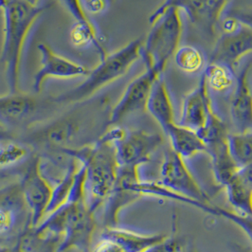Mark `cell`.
<instances>
[{
    "mask_svg": "<svg viewBox=\"0 0 252 252\" xmlns=\"http://www.w3.org/2000/svg\"><path fill=\"white\" fill-rule=\"evenodd\" d=\"M166 189L194 201L208 203V194L189 171L185 158L169 149L164 153L160 167V181Z\"/></svg>",
    "mask_w": 252,
    "mask_h": 252,
    "instance_id": "cell-8",
    "label": "cell"
},
{
    "mask_svg": "<svg viewBox=\"0 0 252 252\" xmlns=\"http://www.w3.org/2000/svg\"><path fill=\"white\" fill-rule=\"evenodd\" d=\"M60 154L86 166V198L90 210L95 213L110 194L118 177L120 164L115 145L100 137L93 143L64 149Z\"/></svg>",
    "mask_w": 252,
    "mask_h": 252,
    "instance_id": "cell-4",
    "label": "cell"
},
{
    "mask_svg": "<svg viewBox=\"0 0 252 252\" xmlns=\"http://www.w3.org/2000/svg\"><path fill=\"white\" fill-rule=\"evenodd\" d=\"M227 139L228 136L207 144L205 152L211 158L215 180L222 187L235 177L240 169L229 153Z\"/></svg>",
    "mask_w": 252,
    "mask_h": 252,
    "instance_id": "cell-18",
    "label": "cell"
},
{
    "mask_svg": "<svg viewBox=\"0 0 252 252\" xmlns=\"http://www.w3.org/2000/svg\"></svg>",
    "mask_w": 252,
    "mask_h": 252,
    "instance_id": "cell-45",
    "label": "cell"
},
{
    "mask_svg": "<svg viewBox=\"0 0 252 252\" xmlns=\"http://www.w3.org/2000/svg\"><path fill=\"white\" fill-rule=\"evenodd\" d=\"M38 95V94H36ZM36 95L10 93L0 96V124L3 126H18L37 121L45 110L56 103L53 97L49 100H41ZM59 105V104H58Z\"/></svg>",
    "mask_w": 252,
    "mask_h": 252,
    "instance_id": "cell-10",
    "label": "cell"
},
{
    "mask_svg": "<svg viewBox=\"0 0 252 252\" xmlns=\"http://www.w3.org/2000/svg\"><path fill=\"white\" fill-rule=\"evenodd\" d=\"M202 74L210 92L231 94L235 88L237 75L232 67L225 63H209Z\"/></svg>",
    "mask_w": 252,
    "mask_h": 252,
    "instance_id": "cell-22",
    "label": "cell"
},
{
    "mask_svg": "<svg viewBox=\"0 0 252 252\" xmlns=\"http://www.w3.org/2000/svg\"><path fill=\"white\" fill-rule=\"evenodd\" d=\"M86 178V166L80 164L68 200L46 216L35 227L40 232H51L62 237L58 252L73 249L82 252H90L96 221L95 213L90 210L87 203Z\"/></svg>",
    "mask_w": 252,
    "mask_h": 252,
    "instance_id": "cell-2",
    "label": "cell"
},
{
    "mask_svg": "<svg viewBox=\"0 0 252 252\" xmlns=\"http://www.w3.org/2000/svg\"><path fill=\"white\" fill-rule=\"evenodd\" d=\"M77 162L78 161H76L75 158H72V160L67 165V169L63 177H61V179L55 185H53L51 202L48 207L46 216L55 212L68 200L75 181L76 173L79 168Z\"/></svg>",
    "mask_w": 252,
    "mask_h": 252,
    "instance_id": "cell-25",
    "label": "cell"
},
{
    "mask_svg": "<svg viewBox=\"0 0 252 252\" xmlns=\"http://www.w3.org/2000/svg\"><path fill=\"white\" fill-rule=\"evenodd\" d=\"M237 175L240 178L252 189V163L240 168Z\"/></svg>",
    "mask_w": 252,
    "mask_h": 252,
    "instance_id": "cell-36",
    "label": "cell"
},
{
    "mask_svg": "<svg viewBox=\"0 0 252 252\" xmlns=\"http://www.w3.org/2000/svg\"><path fill=\"white\" fill-rule=\"evenodd\" d=\"M66 11L71 14L76 23L96 28L97 26L92 21L86 8L84 0H60Z\"/></svg>",
    "mask_w": 252,
    "mask_h": 252,
    "instance_id": "cell-31",
    "label": "cell"
},
{
    "mask_svg": "<svg viewBox=\"0 0 252 252\" xmlns=\"http://www.w3.org/2000/svg\"><path fill=\"white\" fill-rule=\"evenodd\" d=\"M163 3L177 6L180 10H183L192 23L203 27L210 34L207 21L206 0H164Z\"/></svg>",
    "mask_w": 252,
    "mask_h": 252,
    "instance_id": "cell-28",
    "label": "cell"
},
{
    "mask_svg": "<svg viewBox=\"0 0 252 252\" xmlns=\"http://www.w3.org/2000/svg\"><path fill=\"white\" fill-rule=\"evenodd\" d=\"M149 20L151 31L143 41L141 59L146 68L163 74L169 61L180 47L183 35L181 10L162 3Z\"/></svg>",
    "mask_w": 252,
    "mask_h": 252,
    "instance_id": "cell-6",
    "label": "cell"
},
{
    "mask_svg": "<svg viewBox=\"0 0 252 252\" xmlns=\"http://www.w3.org/2000/svg\"><path fill=\"white\" fill-rule=\"evenodd\" d=\"M184 249V243L179 238L176 236H167L165 239L153 246L145 252H182Z\"/></svg>",
    "mask_w": 252,
    "mask_h": 252,
    "instance_id": "cell-33",
    "label": "cell"
},
{
    "mask_svg": "<svg viewBox=\"0 0 252 252\" xmlns=\"http://www.w3.org/2000/svg\"><path fill=\"white\" fill-rule=\"evenodd\" d=\"M50 4L34 5L25 0H0L3 42L0 60L5 66L10 93L20 90L21 64L27 39Z\"/></svg>",
    "mask_w": 252,
    "mask_h": 252,
    "instance_id": "cell-3",
    "label": "cell"
},
{
    "mask_svg": "<svg viewBox=\"0 0 252 252\" xmlns=\"http://www.w3.org/2000/svg\"><path fill=\"white\" fill-rule=\"evenodd\" d=\"M177 67L188 74H196L204 71L206 57L204 52L197 47L184 45L179 47L174 55Z\"/></svg>",
    "mask_w": 252,
    "mask_h": 252,
    "instance_id": "cell-26",
    "label": "cell"
},
{
    "mask_svg": "<svg viewBox=\"0 0 252 252\" xmlns=\"http://www.w3.org/2000/svg\"><path fill=\"white\" fill-rule=\"evenodd\" d=\"M146 240L141 233L121 227H105L92 252H143Z\"/></svg>",
    "mask_w": 252,
    "mask_h": 252,
    "instance_id": "cell-17",
    "label": "cell"
},
{
    "mask_svg": "<svg viewBox=\"0 0 252 252\" xmlns=\"http://www.w3.org/2000/svg\"><path fill=\"white\" fill-rule=\"evenodd\" d=\"M162 74L156 70L145 68L134 78L109 112L108 126H117L130 115L145 111L152 89Z\"/></svg>",
    "mask_w": 252,
    "mask_h": 252,
    "instance_id": "cell-9",
    "label": "cell"
},
{
    "mask_svg": "<svg viewBox=\"0 0 252 252\" xmlns=\"http://www.w3.org/2000/svg\"><path fill=\"white\" fill-rule=\"evenodd\" d=\"M29 155V149L19 143H9L0 147V167L16 163Z\"/></svg>",
    "mask_w": 252,
    "mask_h": 252,
    "instance_id": "cell-29",
    "label": "cell"
},
{
    "mask_svg": "<svg viewBox=\"0 0 252 252\" xmlns=\"http://www.w3.org/2000/svg\"><path fill=\"white\" fill-rule=\"evenodd\" d=\"M61 242L60 235L40 232L28 224L19 235L14 248L22 252H58Z\"/></svg>",
    "mask_w": 252,
    "mask_h": 252,
    "instance_id": "cell-21",
    "label": "cell"
},
{
    "mask_svg": "<svg viewBox=\"0 0 252 252\" xmlns=\"http://www.w3.org/2000/svg\"><path fill=\"white\" fill-rule=\"evenodd\" d=\"M143 38L135 39L125 47L101 58L100 63L90 68L85 81L68 91L53 97L58 104H75L95 98L102 90L118 81L141 58Z\"/></svg>",
    "mask_w": 252,
    "mask_h": 252,
    "instance_id": "cell-5",
    "label": "cell"
},
{
    "mask_svg": "<svg viewBox=\"0 0 252 252\" xmlns=\"http://www.w3.org/2000/svg\"><path fill=\"white\" fill-rule=\"evenodd\" d=\"M25 1H28V2H30L32 4H34V5H38L41 0H25Z\"/></svg>",
    "mask_w": 252,
    "mask_h": 252,
    "instance_id": "cell-39",
    "label": "cell"
},
{
    "mask_svg": "<svg viewBox=\"0 0 252 252\" xmlns=\"http://www.w3.org/2000/svg\"><path fill=\"white\" fill-rule=\"evenodd\" d=\"M232 252H252L251 249H248L244 246H241L239 244H235L232 247Z\"/></svg>",
    "mask_w": 252,
    "mask_h": 252,
    "instance_id": "cell-37",
    "label": "cell"
},
{
    "mask_svg": "<svg viewBox=\"0 0 252 252\" xmlns=\"http://www.w3.org/2000/svg\"><path fill=\"white\" fill-rule=\"evenodd\" d=\"M146 110L165 131L168 127L177 123L172 98L162 77H160L152 89L147 102Z\"/></svg>",
    "mask_w": 252,
    "mask_h": 252,
    "instance_id": "cell-19",
    "label": "cell"
},
{
    "mask_svg": "<svg viewBox=\"0 0 252 252\" xmlns=\"http://www.w3.org/2000/svg\"><path fill=\"white\" fill-rule=\"evenodd\" d=\"M71 105L65 113L32 128L23 141L33 147L58 152L93 143L94 135L101 125L105 126L101 123L102 101L95 97Z\"/></svg>",
    "mask_w": 252,
    "mask_h": 252,
    "instance_id": "cell-1",
    "label": "cell"
},
{
    "mask_svg": "<svg viewBox=\"0 0 252 252\" xmlns=\"http://www.w3.org/2000/svg\"><path fill=\"white\" fill-rule=\"evenodd\" d=\"M85 8L89 14H97L104 12L110 5L107 0H84Z\"/></svg>",
    "mask_w": 252,
    "mask_h": 252,
    "instance_id": "cell-35",
    "label": "cell"
},
{
    "mask_svg": "<svg viewBox=\"0 0 252 252\" xmlns=\"http://www.w3.org/2000/svg\"><path fill=\"white\" fill-rule=\"evenodd\" d=\"M189 206L194 207L206 214L215 215L233 223L246 233V235L252 243V215L241 214L234 210H227L225 208H221L219 206L213 205L211 202L201 203L191 201L189 203Z\"/></svg>",
    "mask_w": 252,
    "mask_h": 252,
    "instance_id": "cell-23",
    "label": "cell"
},
{
    "mask_svg": "<svg viewBox=\"0 0 252 252\" xmlns=\"http://www.w3.org/2000/svg\"><path fill=\"white\" fill-rule=\"evenodd\" d=\"M41 56L40 67L33 77L32 89L35 94H40L49 79H74L89 75L88 66L76 63L53 51L46 43L38 45Z\"/></svg>",
    "mask_w": 252,
    "mask_h": 252,
    "instance_id": "cell-12",
    "label": "cell"
},
{
    "mask_svg": "<svg viewBox=\"0 0 252 252\" xmlns=\"http://www.w3.org/2000/svg\"><path fill=\"white\" fill-rule=\"evenodd\" d=\"M252 62L244 63L230 94L229 115L235 133L252 132V89L249 80Z\"/></svg>",
    "mask_w": 252,
    "mask_h": 252,
    "instance_id": "cell-14",
    "label": "cell"
},
{
    "mask_svg": "<svg viewBox=\"0 0 252 252\" xmlns=\"http://www.w3.org/2000/svg\"><path fill=\"white\" fill-rule=\"evenodd\" d=\"M252 53V31L241 27L231 33H223L217 39L210 63H225L234 67L247 55Z\"/></svg>",
    "mask_w": 252,
    "mask_h": 252,
    "instance_id": "cell-16",
    "label": "cell"
},
{
    "mask_svg": "<svg viewBox=\"0 0 252 252\" xmlns=\"http://www.w3.org/2000/svg\"><path fill=\"white\" fill-rule=\"evenodd\" d=\"M108 2H109V4H111V3H113V2H115L116 0H107Z\"/></svg>",
    "mask_w": 252,
    "mask_h": 252,
    "instance_id": "cell-43",
    "label": "cell"
},
{
    "mask_svg": "<svg viewBox=\"0 0 252 252\" xmlns=\"http://www.w3.org/2000/svg\"><path fill=\"white\" fill-rule=\"evenodd\" d=\"M164 133L169 138L171 149L185 159L206 152L204 141L198 133L192 129L176 123L169 126Z\"/></svg>",
    "mask_w": 252,
    "mask_h": 252,
    "instance_id": "cell-20",
    "label": "cell"
},
{
    "mask_svg": "<svg viewBox=\"0 0 252 252\" xmlns=\"http://www.w3.org/2000/svg\"><path fill=\"white\" fill-rule=\"evenodd\" d=\"M229 0H206V11H207V21L210 34L215 33L216 27L227 9V3Z\"/></svg>",
    "mask_w": 252,
    "mask_h": 252,
    "instance_id": "cell-30",
    "label": "cell"
},
{
    "mask_svg": "<svg viewBox=\"0 0 252 252\" xmlns=\"http://www.w3.org/2000/svg\"><path fill=\"white\" fill-rule=\"evenodd\" d=\"M229 153L239 168L252 163V132L228 134Z\"/></svg>",
    "mask_w": 252,
    "mask_h": 252,
    "instance_id": "cell-27",
    "label": "cell"
},
{
    "mask_svg": "<svg viewBox=\"0 0 252 252\" xmlns=\"http://www.w3.org/2000/svg\"><path fill=\"white\" fill-rule=\"evenodd\" d=\"M162 142L163 138L158 133L127 130L126 135L115 144L120 166L140 167L150 160Z\"/></svg>",
    "mask_w": 252,
    "mask_h": 252,
    "instance_id": "cell-13",
    "label": "cell"
},
{
    "mask_svg": "<svg viewBox=\"0 0 252 252\" xmlns=\"http://www.w3.org/2000/svg\"><path fill=\"white\" fill-rule=\"evenodd\" d=\"M223 15L235 19L243 27L252 31V7L228 8L225 10Z\"/></svg>",
    "mask_w": 252,
    "mask_h": 252,
    "instance_id": "cell-32",
    "label": "cell"
},
{
    "mask_svg": "<svg viewBox=\"0 0 252 252\" xmlns=\"http://www.w3.org/2000/svg\"><path fill=\"white\" fill-rule=\"evenodd\" d=\"M12 252H20V251H19V250H17V249H16V248H13V251H12Z\"/></svg>",
    "mask_w": 252,
    "mask_h": 252,
    "instance_id": "cell-41",
    "label": "cell"
},
{
    "mask_svg": "<svg viewBox=\"0 0 252 252\" xmlns=\"http://www.w3.org/2000/svg\"><path fill=\"white\" fill-rule=\"evenodd\" d=\"M4 242V238H3V236H0V245H2V243Z\"/></svg>",
    "mask_w": 252,
    "mask_h": 252,
    "instance_id": "cell-42",
    "label": "cell"
},
{
    "mask_svg": "<svg viewBox=\"0 0 252 252\" xmlns=\"http://www.w3.org/2000/svg\"><path fill=\"white\" fill-rule=\"evenodd\" d=\"M224 188L226 189L228 204L234 211L241 214L252 215V189L237 174Z\"/></svg>",
    "mask_w": 252,
    "mask_h": 252,
    "instance_id": "cell-24",
    "label": "cell"
},
{
    "mask_svg": "<svg viewBox=\"0 0 252 252\" xmlns=\"http://www.w3.org/2000/svg\"><path fill=\"white\" fill-rule=\"evenodd\" d=\"M20 187L26 206L30 211L29 224L32 227H37L46 217L53 188L43 175L39 157L33 158L28 165Z\"/></svg>",
    "mask_w": 252,
    "mask_h": 252,
    "instance_id": "cell-7",
    "label": "cell"
},
{
    "mask_svg": "<svg viewBox=\"0 0 252 252\" xmlns=\"http://www.w3.org/2000/svg\"><path fill=\"white\" fill-rule=\"evenodd\" d=\"M182 252H197L196 251H193V250H189V251H186L185 249H184V251Z\"/></svg>",
    "mask_w": 252,
    "mask_h": 252,
    "instance_id": "cell-40",
    "label": "cell"
},
{
    "mask_svg": "<svg viewBox=\"0 0 252 252\" xmlns=\"http://www.w3.org/2000/svg\"><path fill=\"white\" fill-rule=\"evenodd\" d=\"M16 214L14 211L0 206V236H3L13 228Z\"/></svg>",
    "mask_w": 252,
    "mask_h": 252,
    "instance_id": "cell-34",
    "label": "cell"
},
{
    "mask_svg": "<svg viewBox=\"0 0 252 252\" xmlns=\"http://www.w3.org/2000/svg\"><path fill=\"white\" fill-rule=\"evenodd\" d=\"M139 167L120 166L114 188L103 203V224L105 227H118L121 212L141 197L137 185L141 180Z\"/></svg>",
    "mask_w": 252,
    "mask_h": 252,
    "instance_id": "cell-11",
    "label": "cell"
},
{
    "mask_svg": "<svg viewBox=\"0 0 252 252\" xmlns=\"http://www.w3.org/2000/svg\"><path fill=\"white\" fill-rule=\"evenodd\" d=\"M215 113L211 92L201 73L197 87L185 96L177 123L198 132Z\"/></svg>",
    "mask_w": 252,
    "mask_h": 252,
    "instance_id": "cell-15",
    "label": "cell"
},
{
    "mask_svg": "<svg viewBox=\"0 0 252 252\" xmlns=\"http://www.w3.org/2000/svg\"><path fill=\"white\" fill-rule=\"evenodd\" d=\"M2 128H3V126H2V125H1V124H0V130H1V129H2Z\"/></svg>",
    "mask_w": 252,
    "mask_h": 252,
    "instance_id": "cell-44",
    "label": "cell"
},
{
    "mask_svg": "<svg viewBox=\"0 0 252 252\" xmlns=\"http://www.w3.org/2000/svg\"><path fill=\"white\" fill-rule=\"evenodd\" d=\"M13 249H10L4 245H0V252H12Z\"/></svg>",
    "mask_w": 252,
    "mask_h": 252,
    "instance_id": "cell-38",
    "label": "cell"
}]
</instances>
